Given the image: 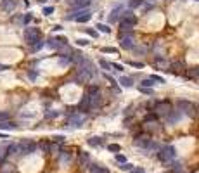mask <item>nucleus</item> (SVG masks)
<instances>
[{
	"instance_id": "f257e3e1",
	"label": "nucleus",
	"mask_w": 199,
	"mask_h": 173,
	"mask_svg": "<svg viewBox=\"0 0 199 173\" xmlns=\"http://www.w3.org/2000/svg\"><path fill=\"white\" fill-rule=\"evenodd\" d=\"M175 156H177L175 147L173 146H164L163 149L158 152V159L161 161V163H170V161L175 159Z\"/></svg>"
},
{
	"instance_id": "f03ea898",
	"label": "nucleus",
	"mask_w": 199,
	"mask_h": 173,
	"mask_svg": "<svg viewBox=\"0 0 199 173\" xmlns=\"http://www.w3.org/2000/svg\"><path fill=\"white\" fill-rule=\"evenodd\" d=\"M177 109L182 112V114H185V116H194L196 114V106L189 100H178L177 102Z\"/></svg>"
},
{
	"instance_id": "7ed1b4c3",
	"label": "nucleus",
	"mask_w": 199,
	"mask_h": 173,
	"mask_svg": "<svg viewBox=\"0 0 199 173\" xmlns=\"http://www.w3.org/2000/svg\"><path fill=\"white\" fill-rule=\"evenodd\" d=\"M135 146L142 147V149H146V151L147 149H158V146L149 138V135H144V133L137 135V138H135Z\"/></svg>"
},
{
	"instance_id": "20e7f679",
	"label": "nucleus",
	"mask_w": 199,
	"mask_h": 173,
	"mask_svg": "<svg viewBox=\"0 0 199 173\" xmlns=\"http://www.w3.org/2000/svg\"><path fill=\"white\" fill-rule=\"evenodd\" d=\"M24 40H26L30 45L36 43L38 40H42V31L38 28H26L24 30Z\"/></svg>"
},
{
	"instance_id": "39448f33",
	"label": "nucleus",
	"mask_w": 199,
	"mask_h": 173,
	"mask_svg": "<svg viewBox=\"0 0 199 173\" xmlns=\"http://www.w3.org/2000/svg\"><path fill=\"white\" fill-rule=\"evenodd\" d=\"M119 45L123 49H126V50H132L133 47H135V42H133V33L132 31H126V33H119Z\"/></svg>"
},
{
	"instance_id": "423d86ee",
	"label": "nucleus",
	"mask_w": 199,
	"mask_h": 173,
	"mask_svg": "<svg viewBox=\"0 0 199 173\" xmlns=\"http://www.w3.org/2000/svg\"><path fill=\"white\" fill-rule=\"evenodd\" d=\"M172 109H173L172 102H170V100H163V102H158V104H156L154 111H156V114H158V116L166 118L170 112H172Z\"/></svg>"
},
{
	"instance_id": "0eeeda50",
	"label": "nucleus",
	"mask_w": 199,
	"mask_h": 173,
	"mask_svg": "<svg viewBox=\"0 0 199 173\" xmlns=\"http://www.w3.org/2000/svg\"><path fill=\"white\" fill-rule=\"evenodd\" d=\"M35 149H36V144L31 142V140H23L21 144H18V154L21 156L31 154V152H35Z\"/></svg>"
},
{
	"instance_id": "6e6552de",
	"label": "nucleus",
	"mask_w": 199,
	"mask_h": 173,
	"mask_svg": "<svg viewBox=\"0 0 199 173\" xmlns=\"http://www.w3.org/2000/svg\"><path fill=\"white\" fill-rule=\"evenodd\" d=\"M80 69H83V71H85V73H87V74H89L90 78L97 74V69H95V66H93V62H90L89 59H83V61H81V64H80Z\"/></svg>"
},
{
	"instance_id": "1a4fd4ad",
	"label": "nucleus",
	"mask_w": 199,
	"mask_h": 173,
	"mask_svg": "<svg viewBox=\"0 0 199 173\" xmlns=\"http://www.w3.org/2000/svg\"><path fill=\"white\" fill-rule=\"evenodd\" d=\"M121 21L123 23H126V24H130V26H135L137 24V16L133 12H130V11H126V12H123V16H121Z\"/></svg>"
},
{
	"instance_id": "9d476101",
	"label": "nucleus",
	"mask_w": 199,
	"mask_h": 173,
	"mask_svg": "<svg viewBox=\"0 0 199 173\" xmlns=\"http://www.w3.org/2000/svg\"><path fill=\"white\" fill-rule=\"evenodd\" d=\"M90 109H92V106H90V97H89V94H85L83 99L80 100V104H78V111L87 112V111H90Z\"/></svg>"
},
{
	"instance_id": "9b49d317",
	"label": "nucleus",
	"mask_w": 199,
	"mask_h": 173,
	"mask_svg": "<svg viewBox=\"0 0 199 173\" xmlns=\"http://www.w3.org/2000/svg\"><path fill=\"white\" fill-rule=\"evenodd\" d=\"M78 164H80V168H89V164H90V156H89V152H85V151H81L80 152V156H78Z\"/></svg>"
},
{
	"instance_id": "f8f14e48",
	"label": "nucleus",
	"mask_w": 199,
	"mask_h": 173,
	"mask_svg": "<svg viewBox=\"0 0 199 173\" xmlns=\"http://www.w3.org/2000/svg\"><path fill=\"white\" fill-rule=\"evenodd\" d=\"M184 69H185V64H184V61H175V62H172V66H170V73H173V74H180Z\"/></svg>"
},
{
	"instance_id": "ddd939ff",
	"label": "nucleus",
	"mask_w": 199,
	"mask_h": 173,
	"mask_svg": "<svg viewBox=\"0 0 199 173\" xmlns=\"http://www.w3.org/2000/svg\"><path fill=\"white\" fill-rule=\"evenodd\" d=\"M180 118H182V112L178 111V109H172V112L166 116V121L173 125V123H178V121H180Z\"/></svg>"
},
{
	"instance_id": "4468645a",
	"label": "nucleus",
	"mask_w": 199,
	"mask_h": 173,
	"mask_svg": "<svg viewBox=\"0 0 199 173\" xmlns=\"http://www.w3.org/2000/svg\"><path fill=\"white\" fill-rule=\"evenodd\" d=\"M68 4L75 9H87L90 4V0H68Z\"/></svg>"
},
{
	"instance_id": "2eb2a0df",
	"label": "nucleus",
	"mask_w": 199,
	"mask_h": 173,
	"mask_svg": "<svg viewBox=\"0 0 199 173\" xmlns=\"http://www.w3.org/2000/svg\"><path fill=\"white\" fill-rule=\"evenodd\" d=\"M83 121H85L83 114H73V116H69V125L71 126H81Z\"/></svg>"
},
{
	"instance_id": "dca6fc26",
	"label": "nucleus",
	"mask_w": 199,
	"mask_h": 173,
	"mask_svg": "<svg viewBox=\"0 0 199 173\" xmlns=\"http://www.w3.org/2000/svg\"><path fill=\"white\" fill-rule=\"evenodd\" d=\"M0 7L4 9L5 12H10V11L16 9V0H2L0 2Z\"/></svg>"
},
{
	"instance_id": "f3484780",
	"label": "nucleus",
	"mask_w": 199,
	"mask_h": 173,
	"mask_svg": "<svg viewBox=\"0 0 199 173\" xmlns=\"http://www.w3.org/2000/svg\"><path fill=\"white\" fill-rule=\"evenodd\" d=\"M45 45H47L49 49H52V50H56V49H61L62 45H66V43H61V42H59V38H49Z\"/></svg>"
},
{
	"instance_id": "a211bd4d",
	"label": "nucleus",
	"mask_w": 199,
	"mask_h": 173,
	"mask_svg": "<svg viewBox=\"0 0 199 173\" xmlns=\"http://www.w3.org/2000/svg\"><path fill=\"white\" fill-rule=\"evenodd\" d=\"M90 17H92V14H90L89 11L85 9L83 12L80 14V16H76L75 19H76V23H89V21H90Z\"/></svg>"
},
{
	"instance_id": "6ab92c4d",
	"label": "nucleus",
	"mask_w": 199,
	"mask_h": 173,
	"mask_svg": "<svg viewBox=\"0 0 199 173\" xmlns=\"http://www.w3.org/2000/svg\"><path fill=\"white\" fill-rule=\"evenodd\" d=\"M89 171H90V173H109V170H107V168H102V166H99V164L90 163V164H89Z\"/></svg>"
},
{
	"instance_id": "aec40b11",
	"label": "nucleus",
	"mask_w": 199,
	"mask_h": 173,
	"mask_svg": "<svg viewBox=\"0 0 199 173\" xmlns=\"http://www.w3.org/2000/svg\"><path fill=\"white\" fill-rule=\"evenodd\" d=\"M16 128H18V125L14 121H9V120L0 121V130H16Z\"/></svg>"
},
{
	"instance_id": "412c9836",
	"label": "nucleus",
	"mask_w": 199,
	"mask_h": 173,
	"mask_svg": "<svg viewBox=\"0 0 199 173\" xmlns=\"http://www.w3.org/2000/svg\"><path fill=\"white\" fill-rule=\"evenodd\" d=\"M69 59L73 61V62H76V64H81V61H83V54H81V52H71Z\"/></svg>"
},
{
	"instance_id": "4be33fe9",
	"label": "nucleus",
	"mask_w": 199,
	"mask_h": 173,
	"mask_svg": "<svg viewBox=\"0 0 199 173\" xmlns=\"http://www.w3.org/2000/svg\"><path fill=\"white\" fill-rule=\"evenodd\" d=\"M119 83L123 86H133V78L130 76H119Z\"/></svg>"
},
{
	"instance_id": "5701e85b",
	"label": "nucleus",
	"mask_w": 199,
	"mask_h": 173,
	"mask_svg": "<svg viewBox=\"0 0 199 173\" xmlns=\"http://www.w3.org/2000/svg\"><path fill=\"white\" fill-rule=\"evenodd\" d=\"M87 142H89V146L97 147V146H102V138H101V137H90Z\"/></svg>"
},
{
	"instance_id": "b1692460",
	"label": "nucleus",
	"mask_w": 199,
	"mask_h": 173,
	"mask_svg": "<svg viewBox=\"0 0 199 173\" xmlns=\"http://www.w3.org/2000/svg\"><path fill=\"white\" fill-rule=\"evenodd\" d=\"M119 31H121V33H126V31H133V26L126 24V23H123V21H119Z\"/></svg>"
},
{
	"instance_id": "393cba45",
	"label": "nucleus",
	"mask_w": 199,
	"mask_h": 173,
	"mask_svg": "<svg viewBox=\"0 0 199 173\" xmlns=\"http://www.w3.org/2000/svg\"><path fill=\"white\" fill-rule=\"evenodd\" d=\"M95 28H97L101 33H109V31H111V28L107 24H104V23H97V24H95Z\"/></svg>"
},
{
	"instance_id": "a878e982",
	"label": "nucleus",
	"mask_w": 199,
	"mask_h": 173,
	"mask_svg": "<svg viewBox=\"0 0 199 173\" xmlns=\"http://www.w3.org/2000/svg\"><path fill=\"white\" fill-rule=\"evenodd\" d=\"M144 4V0H128V7L130 9H137Z\"/></svg>"
},
{
	"instance_id": "bb28decb",
	"label": "nucleus",
	"mask_w": 199,
	"mask_h": 173,
	"mask_svg": "<svg viewBox=\"0 0 199 173\" xmlns=\"http://www.w3.org/2000/svg\"><path fill=\"white\" fill-rule=\"evenodd\" d=\"M152 85H154V80H152V78H144L142 83H140V86H147V88H151Z\"/></svg>"
},
{
	"instance_id": "cd10ccee",
	"label": "nucleus",
	"mask_w": 199,
	"mask_h": 173,
	"mask_svg": "<svg viewBox=\"0 0 199 173\" xmlns=\"http://www.w3.org/2000/svg\"><path fill=\"white\" fill-rule=\"evenodd\" d=\"M187 74H189L190 78H199V68H192L187 71Z\"/></svg>"
},
{
	"instance_id": "c85d7f7f",
	"label": "nucleus",
	"mask_w": 199,
	"mask_h": 173,
	"mask_svg": "<svg viewBox=\"0 0 199 173\" xmlns=\"http://www.w3.org/2000/svg\"><path fill=\"white\" fill-rule=\"evenodd\" d=\"M44 45H45V43L42 42V40H38L36 43H33V45H31V50H33V52H36V50H40V49L44 47Z\"/></svg>"
},
{
	"instance_id": "c756f323",
	"label": "nucleus",
	"mask_w": 199,
	"mask_h": 173,
	"mask_svg": "<svg viewBox=\"0 0 199 173\" xmlns=\"http://www.w3.org/2000/svg\"><path fill=\"white\" fill-rule=\"evenodd\" d=\"M132 168H133V164L126 163V161H125V163H121V166H119V170H121V171H130Z\"/></svg>"
},
{
	"instance_id": "7c9ffc66",
	"label": "nucleus",
	"mask_w": 199,
	"mask_h": 173,
	"mask_svg": "<svg viewBox=\"0 0 199 173\" xmlns=\"http://www.w3.org/2000/svg\"><path fill=\"white\" fill-rule=\"evenodd\" d=\"M107 151H111V152H119V151H121V147H119L118 144H109V146H107Z\"/></svg>"
},
{
	"instance_id": "2f4dec72",
	"label": "nucleus",
	"mask_w": 199,
	"mask_h": 173,
	"mask_svg": "<svg viewBox=\"0 0 199 173\" xmlns=\"http://www.w3.org/2000/svg\"><path fill=\"white\" fill-rule=\"evenodd\" d=\"M118 12H121V7H114V9H113V12H111V16H109L111 21H116V14H118Z\"/></svg>"
},
{
	"instance_id": "473e14b6",
	"label": "nucleus",
	"mask_w": 199,
	"mask_h": 173,
	"mask_svg": "<svg viewBox=\"0 0 199 173\" xmlns=\"http://www.w3.org/2000/svg\"><path fill=\"white\" fill-rule=\"evenodd\" d=\"M149 78H152V80H154V82L161 83V85H163V83H166V80H164L163 76H158V74H152V76H149Z\"/></svg>"
},
{
	"instance_id": "72a5a7b5",
	"label": "nucleus",
	"mask_w": 199,
	"mask_h": 173,
	"mask_svg": "<svg viewBox=\"0 0 199 173\" xmlns=\"http://www.w3.org/2000/svg\"><path fill=\"white\" fill-rule=\"evenodd\" d=\"M59 112L57 111H45V118H57Z\"/></svg>"
},
{
	"instance_id": "f704fd0d",
	"label": "nucleus",
	"mask_w": 199,
	"mask_h": 173,
	"mask_svg": "<svg viewBox=\"0 0 199 173\" xmlns=\"http://www.w3.org/2000/svg\"><path fill=\"white\" fill-rule=\"evenodd\" d=\"M102 52H104V54H106V52H107V54H116L118 50H116L114 47H104V49H102Z\"/></svg>"
},
{
	"instance_id": "c9c22d12",
	"label": "nucleus",
	"mask_w": 199,
	"mask_h": 173,
	"mask_svg": "<svg viewBox=\"0 0 199 173\" xmlns=\"http://www.w3.org/2000/svg\"><path fill=\"white\" fill-rule=\"evenodd\" d=\"M130 173H146V170H144V168H140V166H137V168L133 166V168L130 170Z\"/></svg>"
},
{
	"instance_id": "e433bc0d",
	"label": "nucleus",
	"mask_w": 199,
	"mask_h": 173,
	"mask_svg": "<svg viewBox=\"0 0 199 173\" xmlns=\"http://www.w3.org/2000/svg\"><path fill=\"white\" fill-rule=\"evenodd\" d=\"M130 66H133V68H139V69L144 68V64H142V62H137V61H130Z\"/></svg>"
},
{
	"instance_id": "4c0bfd02",
	"label": "nucleus",
	"mask_w": 199,
	"mask_h": 173,
	"mask_svg": "<svg viewBox=\"0 0 199 173\" xmlns=\"http://www.w3.org/2000/svg\"><path fill=\"white\" fill-rule=\"evenodd\" d=\"M31 19H33V16H31V14H26V16L23 17V23H24V24H30Z\"/></svg>"
},
{
	"instance_id": "58836bf2",
	"label": "nucleus",
	"mask_w": 199,
	"mask_h": 173,
	"mask_svg": "<svg viewBox=\"0 0 199 173\" xmlns=\"http://www.w3.org/2000/svg\"><path fill=\"white\" fill-rule=\"evenodd\" d=\"M139 90H140L142 94H146V95H151V94H152V90H151V88H147V86H140Z\"/></svg>"
},
{
	"instance_id": "ea45409f",
	"label": "nucleus",
	"mask_w": 199,
	"mask_h": 173,
	"mask_svg": "<svg viewBox=\"0 0 199 173\" xmlns=\"http://www.w3.org/2000/svg\"><path fill=\"white\" fill-rule=\"evenodd\" d=\"M5 120H9V112L0 111V121H5Z\"/></svg>"
},
{
	"instance_id": "a19ab883",
	"label": "nucleus",
	"mask_w": 199,
	"mask_h": 173,
	"mask_svg": "<svg viewBox=\"0 0 199 173\" xmlns=\"http://www.w3.org/2000/svg\"><path fill=\"white\" fill-rule=\"evenodd\" d=\"M101 68L102 69H109L111 68V62H106L104 59H101Z\"/></svg>"
},
{
	"instance_id": "79ce46f5",
	"label": "nucleus",
	"mask_w": 199,
	"mask_h": 173,
	"mask_svg": "<svg viewBox=\"0 0 199 173\" xmlns=\"http://www.w3.org/2000/svg\"><path fill=\"white\" fill-rule=\"evenodd\" d=\"M116 161H118V163H125V161H126V158H125L123 154H116V158H114Z\"/></svg>"
},
{
	"instance_id": "37998d69",
	"label": "nucleus",
	"mask_w": 199,
	"mask_h": 173,
	"mask_svg": "<svg viewBox=\"0 0 199 173\" xmlns=\"http://www.w3.org/2000/svg\"><path fill=\"white\" fill-rule=\"evenodd\" d=\"M54 12V7H44V14L45 16H50Z\"/></svg>"
},
{
	"instance_id": "c03bdc74",
	"label": "nucleus",
	"mask_w": 199,
	"mask_h": 173,
	"mask_svg": "<svg viewBox=\"0 0 199 173\" xmlns=\"http://www.w3.org/2000/svg\"><path fill=\"white\" fill-rule=\"evenodd\" d=\"M76 43H78V45H89V40H85V38H78V40H76Z\"/></svg>"
},
{
	"instance_id": "a18cd8bd",
	"label": "nucleus",
	"mask_w": 199,
	"mask_h": 173,
	"mask_svg": "<svg viewBox=\"0 0 199 173\" xmlns=\"http://www.w3.org/2000/svg\"><path fill=\"white\" fill-rule=\"evenodd\" d=\"M111 68H114L116 71H123V66H121V64H116V62H113V64H111Z\"/></svg>"
},
{
	"instance_id": "49530a36",
	"label": "nucleus",
	"mask_w": 199,
	"mask_h": 173,
	"mask_svg": "<svg viewBox=\"0 0 199 173\" xmlns=\"http://www.w3.org/2000/svg\"><path fill=\"white\" fill-rule=\"evenodd\" d=\"M104 78H106V80H107V82H109V83H113V85H116V80H114V78H113V76H109V74H104Z\"/></svg>"
},
{
	"instance_id": "de8ad7c7",
	"label": "nucleus",
	"mask_w": 199,
	"mask_h": 173,
	"mask_svg": "<svg viewBox=\"0 0 199 173\" xmlns=\"http://www.w3.org/2000/svg\"><path fill=\"white\" fill-rule=\"evenodd\" d=\"M87 33H89L90 36H92V38H95V36H97V31H95V30H90V28L87 30Z\"/></svg>"
},
{
	"instance_id": "09e8293b",
	"label": "nucleus",
	"mask_w": 199,
	"mask_h": 173,
	"mask_svg": "<svg viewBox=\"0 0 199 173\" xmlns=\"http://www.w3.org/2000/svg\"><path fill=\"white\" fill-rule=\"evenodd\" d=\"M28 76H30L31 80H35V78L38 76V73H35V71H30V73H28Z\"/></svg>"
},
{
	"instance_id": "8fccbe9b",
	"label": "nucleus",
	"mask_w": 199,
	"mask_h": 173,
	"mask_svg": "<svg viewBox=\"0 0 199 173\" xmlns=\"http://www.w3.org/2000/svg\"><path fill=\"white\" fill-rule=\"evenodd\" d=\"M2 69H9V66H0V71H2Z\"/></svg>"
},
{
	"instance_id": "3c124183",
	"label": "nucleus",
	"mask_w": 199,
	"mask_h": 173,
	"mask_svg": "<svg viewBox=\"0 0 199 173\" xmlns=\"http://www.w3.org/2000/svg\"><path fill=\"white\" fill-rule=\"evenodd\" d=\"M36 2H40V4H45V2H47V0H36Z\"/></svg>"
},
{
	"instance_id": "603ef678",
	"label": "nucleus",
	"mask_w": 199,
	"mask_h": 173,
	"mask_svg": "<svg viewBox=\"0 0 199 173\" xmlns=\"http://www.w3.org/2000/svg\"><path fill=\"white\" fill-rule=\"evenodd\" d=\"M196 2H199V0H196Z\"/></svg>"
}]
</instances>
